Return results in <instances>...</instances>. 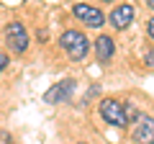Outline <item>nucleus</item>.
<instances>
[{
  "mask_svg": "<svg viewBox=\"0 0 154 144\" xmlns=\"http://www.w3.org/2000/svg\"><path fill=\"white\" fill-rule=\"evenodd\" d=\"M98 111H100V116H103V121L110 124V126H116V129H126L128 121H131L128 108L123 103H118V100H113V98L100 100V108H98Z\"/></svg>",
  "mask_w": 154,
  "mask_h": 144,
  "instance_id": "f03ea898",
  "label": "nucleus"
},
{
  "mask_svg": "<svg viewBox=\"0 0 154 144\" xmlns=\"http://www.w3.org/2000/svg\"><path fill=\"white\" fill-rule=\"evenodd\" d=\"M5 44H8V49L16 52V54H23V52L28 49V31L18 21H13V23L5 26Z\"/></svg>",
  "mask_w": 154,
  "mask_h": 144,
  "instance_id": "7ed1b4c3",
  "label": "nucleus"
},
{
  "mask_svg": "<svg viewBox=\"0 0 154 144\" xmlns=\"http://www.w3.org/2000/svg\"><path fill=\"white\" fill-rule=\"evenodd\" d=\"M134 142L136 144H154V118L152 116H136Z\"/></svg>",
  "mask_w": 154,
  "mask_h": 144,
  "instance_id": "423d86ee",
  "label": "nucleus"
},
{
  "mask_svg": "<svg viewBox=\"0 0 154 144\" xmlns=\"http://www.w3.org/2000/svg\"><path fill=\"white\" fill-rule=\"evenodd\" d=\"M80 144H85V142H80Z\"/></svg>",
  "mask_w": 154,
  "mask_h": 144,
  "instance_id": "4468645a",
  "label": "nucleus"
},
{
  "mask_svg": "<svg viewBox=\"0 0 154 144\" xmlns=\"http://www.w3.org/2000/svg\"><path fill=\"white\" fill-rule=\"evenodd\" d=\"M5 67H8V54H0V75H3Z\"/></svg>",
  "mask_w": 154,
  "mask_h": 144,
  "instance_id": "1a4fd4ad",
  "label": "nucleus"
},
{
  "mask_svg": "<svg viewBox=\"0 0 154 144\" xmlns=\"http://www.w3.org/2000/svg\"><path fill=\"white\" fill-rule=\"evenodd\" d=\"M72 13H75V18H80V21H82L85 26H90V28H100L105 23L103 11H98L95 5H88V3H77V5H72Z\"/></svg>",
  "mask_w": 154,
  "mask_h": 144,
  "instance_id": "20e7f679",
  "label": "nucleus"
},
{
  "mask_svg": "<svg viewBox=\"0 0 154 144\" xmlns=\"http://www.w3.org/2000/svg\"><path fill=\"white\" fill-rule=\"evenodd\" d=\"M75 93V80H62V83H54L49 90L44 93V103L49 105H57V103H64V100H69V95Z\"/></svg>",
  "mask_w": 154,
  "mask_h": 144,
  "instance_id": "39448f33",
  "label": "nucleus"
},
{
  "mask_svg": "<svg viewBox=\"0 0 154 144\" xmlns=\"http://www.w3.org/2000/svg\"><path fill=\"white\" fill-rule=\"evenodd\" d=\"M105 3H110V0H105Z\"/></svg>",
  "mask_w": 154,
  "mask_h": 144,
  "instance_id": "ddd939ff",
  "label": "nucleus"
},
{
  "mask_svg": "<svg viewBox=\"0 0 154 144\" xmlns=\"http://www.w3.org/2000/svg\"><path fill=\"white\" fill-rule=\"evenodd\" d=\"M146 59H149V64L154 67V52H146Z\"/></svg>",
  "mask_w": 154,
  "mask_h": 144,
  "instance_id": "9b49d317",
  "label": "nucleus"
},
{
  "mask_svg": "<svg viewBox=\"0 0 154 144\" xmlns=\"http://www.w3.org/2000/svg\"><path fill=\"white\" fill-rule=\"evenodd\" d=\"M146 31H149V36H152V39H154V16L149 18V26H146Z\"/></svg>",
  "mask_w": 154,
  "mask_h": 144,
  "instance_id": "9d476101",
  "label": "nucleus"
},
{
  "mask_svg": "<svg viewBox=\"0 0 154 144\" xmlns=\"http://www.w3.org/2000/svg\"><path fill=\"white\" fill-rule=\"evenodd\" d=\"M59 44H62V49L67 52V57H69L72 62H82L85 57H88V52H90L88 36H85L82 31H75V28H69V31L62 33Z\"/></svg>",
  "mask_w": 154,
  "mask_h": 144,
  "instance_id": "f257e3e1",
  "label": "nucleus"
},
{
  "mask_svg": "<svg viewBox=\"0 0 154 144\" xmlns=\"http://www.w3.org/2000/svg\"><path fill=\"white\" fill-rule=\"evenodd\" d=\"M131 21H134V8L128 5V3H126V5H116L113 11H110V16H108V23L113 28H118V31L128 28Z\"/></svg>",
  "mask_w": 154,
  "mask_h": 144,
  "instance_id": "0eeeda50",
  "label": "nucleus"
},
{
  "mask_svg": "<svg viewBox=\"0 0 154 144\" xmlns=\"http://www.w3.org/2000/svg\"><path fill=\"white\" fill-rule=\"evenodd\" d=\"M146 5H149V8H152V11H154V0H146Z\"/></svg>",
  "mask_w": 154,
  "mask_h": 144,
  "instance_id": "f8f14e48",
  "label": "nucleus"
},
{
  "mask_svg": "<svg viewBox=\"0 0 154 144\" xmlns=\"http://www.w3.org/2000/svg\"><path fill=\"white\" fill-rule=\"evenodd\" d=\"M93 44H95V57H98L100 64L113 59V54H116V44H113V39H110L108 33H100Z\"/></svg>",
  "mask_w": 154,
  "mask_h": 144,
  "instance_id": "6e6552de",
  "label": "nucleus"
}]
</instances>
